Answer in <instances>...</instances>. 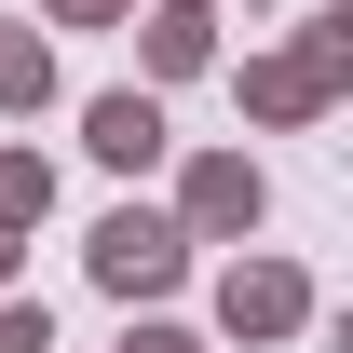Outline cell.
I'll return each instance as SVG.
<instances>
[{
	"mask_svg": "<svg viewBox=\"0 0 353 353\" xmlns=\"http://www.w3.org/2000/svg\"><path fill=\"white\" fill-rule=\"evenodd\" d=\"M163 259H176L163 231H136V218H123V231H109V272H123V285H136V272H163Z\"/></svg>",
	"mask_w": 353,
	"mask_h": 353,
	"instance_id": "1",
	"label": "cell"
}]
</instances>
